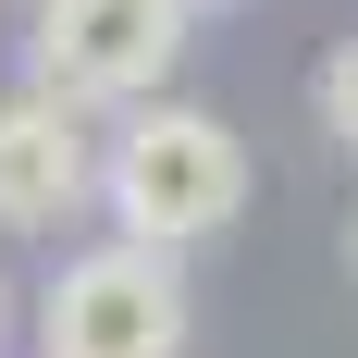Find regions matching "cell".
<instances>
[{
  "label": "cell",
  "mask_w": 358,
  "mask_h": 358,
  "mask_svg": "<svg viewBox=\"0 0 358 358\" xmlns=\"http://www.w3.org/2000/svg\"><path fill=\"white\" fill-rule=\"evenodd\" d=\"M99 210L124 248H198V235H222V222L248 210V148H235V124L198 99H148L124 111L99 136Z\"/></svg>",
  "instance_id": "obj_1"
},
{
  "label": "cell",
  "mask_w": 358,
  "mask_h": 358,
  "mask_svg": "<svg viewBox=\"0 0 358 358\" xmlns=\"http://www.w3.org/2000/svg\"><path fill=\"white\" fill-rule=\"evenodd\" d=\"M185 62V13L173 0H37L25 13V87L62 111H148Z\"/></svg>",
  "instance_id": "obj_2"
},
{
  "label": "cell",
  "mask_w": 358,
  "mask_h": 358,
  "mask_svg": "<svg viewBox=\"0 0 358 358\" xmlns=\"http://www.w3.org/2000/svg\"><path fill=\"white\" fill-rule=\"evenodd\" d=\"M37 358H185V272L161 248H74L37 285Z\"/></svg>",
  "instance_id": "obj_3"
},
{
  "label": "cell",
  "mask_w": 358,
  "mask_h": 358,
  "mask_svg": "<svg viewBox=\"0 0 358 358\" xmlns=\"http://www.w3.org/2000/svg\"><path fill=\"white\" fill-rule=\"evenodd\" d=\"M74 210H99V136L87 111L13 87L0 99V235H62Z\"/></svg>",
  "instance_id": "obj_4"
},
{
  "label": "cell",
  "mask_w": 358,
  "mask_h": 358,
  "mask_svg": "<svg viewBox=\"0 0 358 358\" xmlns=\"http://www.w3.org/2000/svg\"><path fill=\"white\" fill-rule=\"evenodd\" d=\"M309 111H322V136L358 161V37H334V50H322V74H309Z\"/></svg>",
  "instance_id": "obj_5"
},
{
  "label": "cell",
  "mask_w": 358,
  "mask_h": 358,
  "mask_svg": "<svg viewBox=\"0 0 358 358\" xmlns=\"http://www.w3.org/2000/svg\"><path fill=\"white\" fill-rule=\"evenodd\" d=\"M0 346H13V272H0Z\"/></svg>",
  "instance_id": "obj_6"
},
{
  "label": "cell",
  "mask_w": 358,
  "mask_h": 358,
  "mask_svg": "<svg viewBox=\"0 0 358 358\" xmlns=\"http://www.w3.org/2000/svg\"><path fill=\"white\" fill-rule=\"evenodd\" d=\"M173 13H185V25H198V13H222V0H173Z\"/></svg>",
  "instance_id": "obj_7"
},
{
  "label": "cell",
  "mask_w": 358,
  "mask_h": 358,
  "mask_svg": "<svg viewBox=\"0 0 358 358\" xmlns=\"http://www.w3.org/2000/svg\"><path fill=\"white\" fill-rule=\"evenodd\" d=\"M346 272H358V222H346Z\"/></svg>",
  "instance_id": "obj_8"
}]
</instances>
